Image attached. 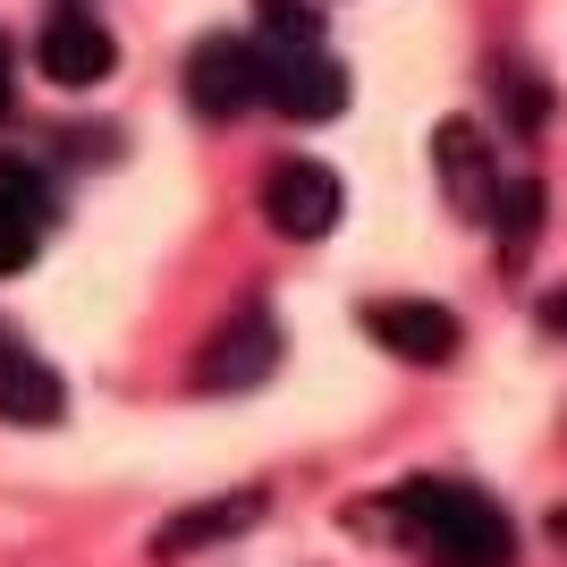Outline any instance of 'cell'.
I'll use <instances>...</instances> for the list:
<instances>
[{
	"instance_id": "12",
	"label": "cell",
	"mask_w": 567,
	"mask_h": 567,
	"mask_svg": "<svg viewBox=\"0 0 567 567\" xmlns=\"http://www.w3.org/2000/svg\"><path fill=\"white\" fill-rule=\"evenodd\" d=\"M255 43H271V51H322V9H313V0H255Z\"/></svg>"
},
{
	"instance_id": "9",
	"label": "cell",
	"mask_w": 567,
	"mask_h": 567,
	"mask_svg": "<svg viewBox=\"0 0 567 567\" xmlns=\"http://www.w3.org/2000/svg\"><path fill=\"white\" fill-rule=\"evenodd\" d=\"M43 220H51L43 178H34L25 162H0V280L34 262V246H43Z\"/></svg>"
},
{
	"instance_id": "1",
	"label": "cell",
	"mask_w": 567,
	"mask_h": 567,
	"mask_svg": "<svg viewBox=\"0 0 567 567\" xmlns=\"http://www.w3.org/2000/svg\"><path fill=\"white\" fill-rule=\"evenodd\" d=\"M355 525L415 543L432 567H508L517 559L508 508H499L492 492H474V483H450V474H415V483H399L390 499H364Z\"/></svg>"
},
{
	"instance_id": "7",
	"label": "cell",
	"mask_w": 567,
	"mask_h": 567,
	"mask_svg": "<svg viewBox=\"0 0 567 567\" xmlns=\"http://www.w3.org/2000/svg\"><path fill=\"white\" fill-rule=\"evenodd\" d=\"M262 102L280 118H339L348 111V69L331 51H271L262 43Z\"/></svg>"
},
{
	"instance_id": "2",
	"label": "cell",
	"mask_w": 567,
	"mask_h": 567,
	"mask_svg": "<svg viewBox=\"0 0 567 567\" xmlns=\"http://www.w3.org/2000/svg\"><path fill=\"white\" fill-rule=\"evenodd\" d=\"M280 322H271V306H237L229 322L213 331V348L195 355V390H213V399H237V390H262V381L280 373Z\"/></svg>"
},
{
	"instance_id": "6",
	"label": "cell",
	"mask_w": 567,
	"mask_h": 567,
	"mask_svg": "<svg viewBox=\"0 0 567 567\" xmlns=\"http://www.w3.org/2000/svg\"><path fill=\"white\" fill-rule=\"evenodd\" d=\"M34 69H43L51 85L85 94V85H102V76L118 69V43H111V25H102L94 9H51L43 34H34Z\"/></svg>"
},
{
	"instance_id": "10",
	"label": "cell",
	"mask_w": 567,
	"mask_h": 567,
	"mask_svg": "<svg viewBox=\"0 0 567 567\" xmlns=\"http://www.w3.org/2000/svg\"><path fill=\"white\" fill-rule=\"evenodd\" d=\"M51 415H60V373L0 331V424H51Z\"/></svg>"
},
{
	"instance_id": "3",
	"label": "cell",
	"mask_w": 567,
	"mask_h": 567,
	"mask_svg": "<svg viewBox=\"0 0 567 567\" xmlns=\"http://www.w3.org/2000/svg\"><path fill=\"white\" fill-rule=\"evenodd\" d=\"M262 220L280 237H331L339 229V169L331 162H306V153H280L262 169Z\"/></svg>"
},
{
	"instance_id": "11",
	"label": "cell",
	"mask_w": 567,
	"mask_h": 567,
	"mask_svg": "<svg viewBox=\"0 0 567 567\" xmlns=\"http://www.w3.org/2000/svg\"><path fill=\"white\" fill-rule=\"evenodd\" d=\"M262 517V492H229V499H204V508H187V517L169 525L162 543V559H178V550H204V543H229V534H246V525Z\"/></svg>"
},
{
	"instance_id": "13",
	"label": "cell",
	"mask_w": 567,
	"mask_h": 567,
	"mask_svg": "<svg viewBox=\"0 0 567 567\" xmlns=\"http://www.w3.org/2000/svg\"><path fill=\"white\" fill-rule=\"evenodd\" d=\"M492 85H499V102H508V118H517V127H543V118H550V94H543V76H534V69L499 60Z\"/></svg>"
},
{
	"instance_id": "4",
	"label": "cell",
	"mask_w": 567,
	"mask_h": 567,
	"mask_svg": "<svg viewBox=\"0 0 567 567\" xmlns=\"http://www.w3.org/2000/svg\"><path fill=\"white\" fill-rule=\"evenodd\" d=\"M187 102L204 118H237L262 102V43L255 34H204L187 51Z\"/></svg>"
},
{
	"instance_id": "14",
	"label": "cell",
	"mask_w": 567,
	"mask_h": 567,
	"mask_svg": "<svg viewBox=\"0 0 567 567\" xmlns=\"http://www.w3.org/2000/svg\"><path fill=\"white\" fill-rule=\"evenodd\" d=\"M543 322H550V331L567 339V280H559V288H550V297H543Z\"/></svg>"
},
{
	"instance_id": "8",
	"label": "cell",
	"mask_w": 567,
	"mask_h": 567,
	"mask_svg": "<svg viewBox=\"0 0 567 567\" xmlns=\"http://www.w3.org/2000/svg\"><path fill=\"white\" fill-rule=\"evenodd\" d=\"M364 339L390 348L399 364H450L457 355V313L432 306V297H381V306H364Z\"/></svg>"
},
{
	"instance_id": "5",
	"label": "cell",
	"mask_w": 567,
	"mask_h": 567,
	"mask_svg": "<svg viewBox=\"0 0 567 567\" xmlns=\"http://www.w3.org/2000/svg\"><path fill=\"white\" fill-rule=\"evenodd\" d=\"M432 162H441V195H450L457 220H492L499 213L508 169H499V153L483 144L474 118H441V127H432Z\"/></svg>"
}]
</instances>
